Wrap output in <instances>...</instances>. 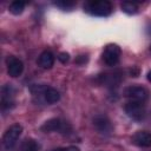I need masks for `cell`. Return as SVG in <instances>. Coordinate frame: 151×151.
Segmentation results:
<instances>
[{
    "instance_id": "2e32d148",
    "label": "cell",
    "mask_w": 151,
    "mask_h": 151,
    "mask_svg": "<svg viewBox=\"0 0 151 151\" xmlns=\"http://www.w3.org/2000/svg\"><path fill=\"white\" fill-rule=\"evenodd\" d=\"M25 6H26V4H25L24 1H13V2L9 5L8 11H9L12 14H14V15H19V14H21V13L24 12Z\"/></svg>"
},
{
    "instance_id": "44dd1931",
    "label": "cell",
    "mask_w": 151,
    "mask_h": 151,
    "mask_svg": "<svg viewBox=\"0 0 151 151\" xmlns=\"http://www.w3.org/2000/svg\"><path fill=\"white\" fill-rule=\"evenodd\" d=\"M147 80L151 83V71H149V72H147Z\"/></svg>"
},
{
    "instance_id": "9a60e30c",
    "label": "cell",
    "mask_w": 151,
    "mask_h": 151,
    "mask_svg": "<svg viewBox=\"0 0 151 151\" xmlns=\"http://www.w3.org/2000/svg\"><path fill=\"white\" fill-rule=\"evenodd\" d=\"M122 7V11L126 14H130V15H133V14H137L138 13V6L136 2H131V1H125L120 5Z\"/></svg>"
},
{
    "instance_id": "7402d4cb",
    "label": "cell",
    "mask_w": 151,
    "mask_h": 151,
    "mask_svg": "<svg viewBox=\"0 0 151 151\" xmlns=\"http://www.w3.org/2000/svg\"><path fill=\"white\" fill-rule=\"evenodd\" d=\"M149 50H150V52H151V45H150V47H149Z\"/></svg>"
},
{
    "instance_id": "7c38bea8",
    "label": "cell",
    "mask_w": 151,
    "mask_h": 151,
    "mask_svg": "<svg viewBox=\"0 0 151 151\" xmlns=\"http://www.w3.org/2000/svg\"><path fill=\"white\" fill-rule=\"evenodd\" d=\"M37 63L41 68H45V70L51 68L53 66V64H54V55H53V53L51 51H44L39 55Z\"/></svg>"
},
{
    "instance_id": "5b68a950",
    "label": "cell",
    "mask_w": 151,
    "mask_h": 151,
    "mask_svg": "<svg viewBox=\"0 0 151 151\" xmlns=\"http://www.w3.org/2000/svg\"><path fill=\"white\" fill-rule=\"evenodd\" d=\"M124 111L127 114V117H130L133 120H143L146 116V109L144 103L140 101H133L130 100L124 105Z\"/></svg>"
},
{
    "instance_id": "e0dca14e",
    "label": "cell",
    "mask_w": 151,
    "mask_h": 151,
    "mask_svg": "<svg viewBox=\"0 0 151 151\" xmlns=\"http://www.w3.org/2000/svg\"><path fill=\"white\" fill-rule=\"evenodd\" d=\"M53 5L55 7H58L59 9H61V11H72L76 7V2H73V1H65V0L54 1Z\"/></svg>"
},
{
    "instance_id": "ba28073f",
    "label": "cell",
    "mask_w": 151,
    "mask_h": 151,
    "mask_svg": "<svg viewBox=\"0 0 151 151\" xmlns=\"http://www.w3.org/2000/svg\"><path fill=\"white\" fill-rule=\"evenodd\" d=\"M15 88L12 84H6L1 88V107L2 110H11L14 106Z\"/></svg>"
},
{
    "instance_id": "7a4b0ae2",
    "label": "cell",
    "mask_w": 151,
    "mask_h": 151,
    "mask_svg": "<svg viewBox=\"0 0 151 151\" xmlns=\"http://www.w3.org/2000/svg\"><path fill=\"white\" fill-rule=\"evenodd\" d=\"M21 132H22V126L20 124H13L5 131L2 136V147L5 151L11 150L17 144Z\"/></svg>"
},
{
    "instance_id": "52a82bcc",
    "label": "cell",
    "mask_w": 151,
    "mask_h": 151,
    "mask_svg": "<svg viewBox=\"0 0 151 151\" xmlns=\"http://www.w3.org/2000/svg\"><path fill=\"white\" fill-rule=\"evenodd\" d=\"M93 126L103 136H110L113 132V125L106 114H97L93 117Z\"/></svg>"
},
{
    "instance_id": "8992f818",
    "label": "cell",
    "mask_w": 151,
    "mask_h": 151,
    "mask_svg": "<svg viewBox=\"0 0 151 151\" xmlns=\"http://www.w3.org/2000/svg\"><path fill=\"white\" fill-rule=\"evenodd\" d=\"M122 50L117 44H109L103 52V60L107 66H116L119 63Z\"/></svg>"
},
{
    "instance_id": "8fae6325",
    "label": "cell",
    "mask_w": 151,
    "mask_h": 151,
    "mask_svg": "<svg viewBox=\"0 0 151 151\" xmlns=\"http://www.w3.org/2000/svg\"><path fill=\"white\" fill-rule=\"evenodd\" d=\"M40 92L42 94L44 101L47 103V104H54V103L59 101V99H60V93L54 87L40 86Z\"/></svg>"
},
{
    "instance_id": "6da1fadb",
    "label": "cell",
    "mask_w": 151,
    "mask_h": 151,
    "mask_svg": "<svg viewBox=\"0 0 151 151\" xmlns=\"http://www.w3.org/2000/svg\"><path fill=\"white\" fill-rule=\"evenodd\" d=\"M84 11L94 17H109L112 12V4L106 0L87 1L84 5Z\"/></svg>"
},
{
    "instance_id": "d6986e66",
    "label": "cell",
    "mask_w": 151,
    "mask_h": 151,
    "mask_svg": "<svg viewBox=\"0 0 151 151\" xmlns=\"http://www.w3.org/2000/svg\"><path fill=\"white\" fill-rule=\"evenodd\" d=\"M87 61H88V57L87 55H78L76 58V60H74V63L77 65H85Z\"/></svg>"
},
{
    "instance_id": "9c48e42d",
    "label": "cell",
    "mask_w": 151,
    "mask_h": 151,
    "mask_svg": "<svg viewBox=\"0 0 151 151\" xmlns=\"http://www.w3.org/2000/svg\"><path fill=\"white\" fill-rule=\"evenodd\" d=\"M6 64H7V73L9 77L17 78L21 76L24 71V64L20 59H18L14 55H8L6 59Z\"/></svg>"
},
{
    "instance_id": "4fadbf2b",
    "label": "cell",
    "mask_w": 151,
    "mask_h": 151,
    "mask_svg": "<svg viewBox=\"0 0 151 151\" xmlns=\"http://www.w3.org/2000/svg\"><path fill=\"white\" fill-rule=\"evenodd\" d=\"M101 83L106 86H117L120 83V76L118 73H105L100 76Z\"/></svg>"
},
{
    "instance_id": "ffe728a7",
    "label": "cell",
    "mask_w": 151,
    "mask_h": 151,
    "mask_svg": "<svg viewBox=\"0 0 151 151\" xmlns=\"http://www.w3.org/2000/svg\"><path fill=\"white\" fill-rule=\"evenodd\" d=\"M53 151H80V149L77 146H67V147H58L54 149Z\"/></svg>"
},
{
    "instance_id": "30bf717a",
    "label": "cell",
    "mask_w": 151,
    "mask_h": 151,
    "mask_svg": "<svg viewBox=\"0 0 151 151\" xmlns=\"http://www.w3.org/2000/svg\"><path fill=\"white\" fill-rule=\"evenodd\" d=\"M132 143L139 147H150L151 146V133L147 131H137L132 136Z\"/></svg>"
},
{
    "instance_id": "277c9868",
    "label": "cell",
    "mask_w": 151,
    "mask_h": 151,
    "mask_svg": "<svg viewBox=\"0 0 151 151\" xmlns=\"http://www.w3.org/2000/svg\"><path fill=\"white\" fill-rule=\"evenodd\" d=\"M40 130L45 133L58 132V133L65 134V133H68V131L71 130V126L64 120H61L60 118H51L40 126Z\"/></svg>"
},
{
    "instance_id": "ac0fdd59",
    "label": "cell",
    "mask_w": 151,
    "mask_h": 151,
    "mask_svg": "<svg viewBox=\"0 0 151 151\" xmlns=\"http://www.w3.org/2000/svg\"><path fill=\"white\" fill-rule=\"evenodd\" d=\"M57 58H58V60H59L61 64H66V63L70 60V54H68L67 52H60Z\"/></svg>"
},
{
    "instance_id": "5bb4252c",
    "label": "cell",
    "mask_w": 151,
    "mask_h": 151,
    "mask_svg": "<svg viewBox=\"0 0 151 151\" xmlns=\"http://www.w3.org/2000/svg\"><path fill=\"white\" fill-rule=\"evenodd\" d=\"M39 149H40L39 143L32 138L25 139L21 145V151H38Z\"/></svg>"
},
{
    "instance_id": "3957f363",
    "label": "cell",
    "mask_w": 151,
    "mask_h": 151,
    "mask_svg": "<svg viewBox=\"0 0 151 151\" xmlns=\"http://www.w3.org/2000/svg\"><path fill=\"white\" fill-rule=\"evenodd\" d=\"M123 94L130 100L140 101V103H145L150 97V92L147 91V88L139 85H130L125 87L123 91Z\"/></svg>"
}]
</instances>
